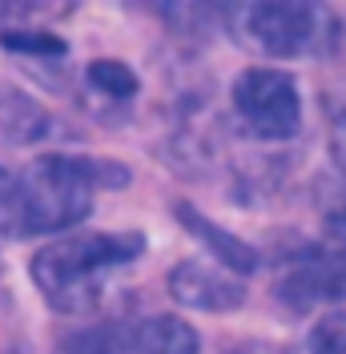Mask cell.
<instances>
[{
  "label": "cell",
  "mask_w": 346,
  "mask_h": 354,
  "mask_svg": "<svg viewBox=\"0 0 346 354\" xmlns=\"http://www.w3.org/2000/svg\"><path fill=\"white\" fill-rule=\"evenodd\" d=\"M145 250L141 234H85L48 242L33 258V282L53 310H89L117 266L133 262Z\"/></svg>",
  "instance_id": "obj_1"
},
{
  "label": "cell",
  "mask_w": 346,
  "mask_h": 354,
  "mask_svg": "<svg viewBox=\"0 0 346 354\" xmlns=\"http://www.w3.org/2000/svg\"><path fill=\"white\" fill-rule=\"evenodd\" d=\"M97 194V174L89 157L48 153L37 157L17 177L21 201V238L28 234H61L89 218Z\"/></svg>",
  "instance_id": "obj_2"
},
{
  "label": "cell",
  "mask_w": 346,
  "mask_h": 354,
  "mask_svg": "<svg viewBox=\"0 0 346 354\" xmlns=\"http://www.w3.org/2000/svg\"><path fill=\"white\" fill-rule=\"evenodd\" d=\"M234 37L246 48H258L274 61L302 57L338 37V17L302 0H258L234 12Z\"/></svg>",
  "instance_id": "obj_3"
},
{
  "label": "cell",
  "mask_w": 346,
  "mask_h": 354,
  "mask_svg": "<svg viewBox=\"0 0 346 354\" xmlns=\"http://www.w3.org/2000/svg\"><path fill=\"white\" fill-rule=\"evenodd\" d=\"M234 109L246 121V129L266 141H286L302 125L298 85L278 68H246L234 81Z\"/></svg>",
  "instance_id": "obj_4"
},
{
  "label": "cell",
  "mask_w": 346,
  "mask_h": 354,
  "mask_svg": "<svg viewBox=\"0 0 346 354\" xmlns=\"http://www.w3.org/2000/svg\"><path fill=\"white\" fill-rule=\"evenodd\" d=\"M170 294L173 302L190 310H206V314H226L246 302V286L238 274L221 270L217 262H201V258H185L170 270Z\"/></svg>",
  "instance_id": "obj_5"
},
{
  "label": "cell",
  "mask_w": 346,
  "mask_h": 354,
  "mask_svg": "<svg viewBox=\"0 0 346 354\" xmlns=\"http://www.w3.org/2000/svg\"><path fill=\"white\" fill-rule=\"evenodd\" d=\"M282 306L290 310H314L322 302H343L346 298V262L343 258H306V262L290 266L274 286Z\"/></svg>",
  "instance_id": "obj_6"
},
{
  "label": "cell",
  "mask_w": 346,
  "mask_h": 354,
  "mask_svg": "<svg viewBox=\"0 0 346 354\" xmlns=\"http://www.w3.org/2000/svg\"><path fill=\"white\" fill-rule=\"evenodd\" d=\"M173 214H177V221L194 234L197 242L214 254L221 270H230V274H250V270L258 266V250H254V245H246L242 238H234L230 230H221L217 221H210L201 209H194L190 201H177Z\"/></svg>",
  "instance_id": "obj_7"
},
{
  "label": "cell",
  "mask_w": 346,
  "mask_h": 354,
  "mask_svg": "<svg viewBox=\"0 0 346 354\" xmlns=\"http://www.w3.org/2000/svg\"><path fill=\"white\" fill-rule=\"evenodd\" d=\"M0 133L12 145H33L48 133V113L21 88H0Z\"/></svg>",
  "instance_id": "obj_8"
},
{
  "label": "cell",
  "mask_w": 346,
  "mask_h": 354,
  "mask_svg": "<svg viewBox=\"0 0 346 354\" xmlns=\"http://www.w3.org/2000/svg\"><path fill=\"white\" fill-rule=\"evenodd\" d=\"M133 351L137 354H197V330L190 322L173 318V314H157V318L137 326Z\"/></svg>",
  "instance_id": "obj_9"
},
{
  "label": "cell",
  "mask_w": 346,
  "mask_h": 354,
  "mask_svg": "<svg viewBox=\"0 0 346 354\" xmlns=\"http://www.w3.org/2000/svg\"><path fill=\"white\" fill-rule=\"evenodd\" d=\"M137 326H121V322H101L93 330H81L69 342V354H129Z\"/></svg>",
  "instance_id": "obj_10"
},
{
  "label": "cell",
  "mask_w": 346,
  "mask_h": 354,
  "mask_svg": "<svg viewBox=\"0 0 346 354\" xmlns=\"http://www.w3.org/2000/svg\"><path fill=\"white\" fill-rule=\"evenodd\" d=\"M89 85L105 93L109 101H129L137 93V73L125 61H93L89 65Z\"/></svg>",
  "instance_id": "obj_11"
},
{
  "label": "cell",
  "mask_w": 346,
  "mask_h": 354,
  "mask_svg": "<svg viewBox=\"0 0 346 354\" xmlns=\"http://www.w3.org/2000/svg\"><path fill=\"white\" fill-rule=\"evenodd\" d=\"M4 48L8 53H28V57H65V41L53 32H28V28H12L4 32Z\"/></svg>",
  "instance_id": "obj_12"
},
{
  "label": "cell",
  "mask_w": 346,
  "mask_h": 354,
  "mask_svg": "<svg viewBox=\"0 0 346 354\" xmlns=\"http://www.w3.org/2000/svg\"><path fill=\"white\" fill-rule=\"evenodd\" d=\"M310 354H346V310L326 314L310 334Z\"/></svg>",
  "instance_id": "obj_13"
},
{
  "label": "cell",
  "mask_w": 346,
  "mask_h": 354,
  "mask_svg": "<svg viewBox=\"0 0 346 354\" xmlns=\"http://www.w3.org/2000/svg\"><path fill=\"white\" fill-rule=\"evenodd\" d=\"M0 234L21 238V201H17V177L0 165Z\"/></svg>",
  "instance_id": "obj_14"
},
{
  "label": "cell",
  "mask_w": 346,
  "mask_h": 354,
  "mask_svg": "<svg viewBox=\"0 0 346 354\" xmlns=\"http://www.w3.org/2000/svg\"><path fill=\"white\" fill-rule=\"evenodd\" d=\"M330 157H334V165L346 174V109L334 113V125H330Z\"/></svg>",
  "instance_id": "obj_15"
},
{
  "label": "cell",
  "mask_w": 346,
  "mask_h": 354,
  "mask_svg": "<svg viewBox=\"0 0 346 354\" xmlns=\"http://www.w3.org/2000/svg\"><path fill=\"white\" fill-rule=\"evenodd\" d=\"M343 109H346V101H343V105H338V113H343Z\"/></svg>",
  "instance_id": "obj_16"
}]
</instances>
